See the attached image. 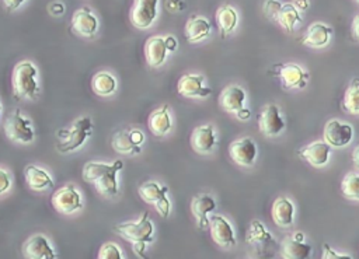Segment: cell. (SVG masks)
<instances>
[{
	"instance_id": "cell-29",
	"label": "cell",
	"mask_w": 359,
	"mask_h": 259,
	"mask_svg": "<svg viewBox=\"0 0 359 259\" xmlns=\"http://www.w3.org/2000/svg\"><path fill=\"white\" fill-rule=\"evenodd\" d=\"M295 206L288 198H278L272 205V220L279 227H290L294 223Z\"/></svg>"
},
{
	"instance_id": "cell-8",
	"label": "cell",
	"mask_w": 359,
	"mask_h": 259,
	"mask_svg": "<svg viewBox=\"0 0 359 259\" xmlns=\"http://www.w3.org/2000/svg\"><path fill=\"white\" fill-rule=\"evenodd\" d=\"M83 205V195L74 183L65 185L52 195V206L62 214H74L79 212Z\"/></svg>"
},
{
	"instance_id": "cell-42",
	"label": "cell",
	"mask_w": 359,
	"mask_h": 259,
	"mask_svg": "<svg viewBox=\"0 0 359 259\" xmlns=\"http://www.w3.org/2000/svg\"><path fill=\"white\" fill-rule=\"evenodd\" d=\"M5 6L8 8L9 12H14L17 10L23 3H25V0H3Z\"/></svg>"
},
{
	"instance_id": "cell-22",
	"label": "cell",
	"mask_w": 359,
	"mask_h": 259,
	"mask_svg": "<svg viewBox=\"0 0 359 259\" xmlns=\"http://www.w3.org/2000/svg\"><path fill=\"white\" fill-rule=\"evenodd\" d=\"M24 177L28 188L32 191L43 192L54 187V179L51 174L39 166H34V164L27 166L24 170Z\"/></svg>"
},
{
	"instance_id": "cell-49",
	"label": "cell",
	"mask_w": 359,
	"mask_h": 259,
	"mask_svg": "<svg viewBox=\"0 0 359 259\" xmlns=\"http://www.w3.org/2000/svg\"><path fill=\"white\" fill-rule=\"evenodd\" d=\"M356 2H358V3H359V0H356Z\"/></svg>"
},
{
	"instance_id": "cell-7",
	"label": "cell",
	"mask_w": 359,
	"mask_h": 259,
	"mask_svg": "<svg viewBox=\"0 0 359 259\" xmlns=\"http://www.w3.org/2000/svg\"><path fill=\"white\" fill-rule=\"evenodd\" d=\"M146 142L145 133L138 128H127L114 133L111 144L113 149L124 156H138Z\"/></svg>"
},
{
	"instance_id": "cell-40",
	"label": "cell",
	"mask_w": 359,
	"mask_h": 259,
	"mask_svg": "<svg viewBox=\"0 0 359 259\" xmlns=\"http://www.w3.org/2000/svg\"><path fill=\"white\" fill-rule=\"evenodd\" d=\"M48 12H50L52 16H55V17H61V16L65 14L66 8H65V5L61 3V2H54L52 5H50Z\"/></svg>"
},
{
	"instance_id": "cell-35",
	"label": "cell",
	"mask_w": 359,
	"mask_h": 259,
	"mask_svg": "<svg viewBox=\"0 0 359 259\" xmlns=\"http://www.w3.org/2000/svg\"><path fill=\"white\" fill-rule=\"evenodd\" d=\"M97 259H125L122 249L116 243H105L98 252Z\"/></svg>"
},
{
	"instance_id": "cell-39",
	"label": "cell",
	"mask_w": 359,
	"mask_h": 259,
	"mask_svg": "<svg viewBox=\"0 0 359 259\" xmlns=\"http://www.w3.org/2000/svg\"><path fill=\"white\" fill-rule=\"evenodd\" d=\"M321 259H352L349 255H344L336 252L329 244H323V255Z\"/></svg>"
},
{
	"instance_id": "cell-9",
	"label": "cell",
	"mask_w": 359,
	"mask_h": 259,
	"mask_svg": "<svg viewBox=\"0 0 359 259\" xmlns=\"http://www.w3.org/2000/svg\"><path fill=\"white\" fill-rule=\"evenodd\" d=\"M271 73L281 79L285 89H305L309 80V73L296 63L275 65Z\"/></svg>"
},
{
	"instance_id": "cell-1",
	"label": "cell",
	"mask_w": 359,
	"mask_h": 259,
	"mask_svg": "<svg viewBox=\"0 0 359 259\" xmlns=\"http://www.w3.org/2000/svg\"><path fill=\"white\" fill-rule=\"evenodd\" d=\"M124 168L122 160H116L111 164L102 161H89L83 167V177L86 181L94 183L96 190L107 196L114 198L120 194L118 174Z\"/></svg>"
},
{
	"instance_id": "cell-48",
	"label": "cell",
	"mask_w": 359,
	"mask_h": 259,
	"mask_svg": "<svg viewBox=\"0 0 359 259\" xmlns=\"http://www.w3.org/2000/svg\"><path fill=\"white\" fill-rule=\"evenodd\" d=\"M2 113H3V105L0 102V115H2Z\"/></svg>"
},
{
	"instance_id": "cell-41",
	"label": "cell",
	"mask_w": 359,
	"mask_h": 259,
	"mask_svg": "<svg viewBox=\"0 0 359 259\" xmlns=\"http://www.w3.org/2000/svg\"><path fill=\"white\" fill-rule=\"evenodd\" d=\"M186 8V3L183 0H168L167 2V9L170 12H183Z\"/></svg>"
},
{
	"instance_id": "cell-25",
	"label": "cell",
	"mask_w": 359,
	"mask_h": 259,
	"mask_svg": "<svg viewBox=\"0 0 359 259\" xmlns=\"http://www.w3.org/2000/svg\"><path fill=\"white\" fill-rule=\"evenodd\" d=\"M186 38L191 44L205 41L212 32V25L208 19L202 16H191L186 24Z\"/></svg>"
},
{
	"instance_id": "cell-18",
	"label": "cell",
	"mask_w": 359,
	"mask_h": 259,
	"mask_svg": "<svg viewBox=\"0 0 359 259\" xmlns=\"http://www.w3.org/2000/svg\"><path fill=\"white\" fill-rule=\"evenodd\" d=\"M330 155L331 146L326 142H313L299 150V156L316 168L325 167L330 160Z\"/></svg>"
},
{
	"instance_id": "cell-38",
	"label": "cell",
	"mask_w": 359,
	"mask_h": 259,
	"mask_svg": "<svg viewBox=\"0 0 359 259\" xmlns=\"http://www.w3.org/2000/svg\"><path fill=\"white\" fill-rule=\"evenodd\" d=\"M155 207H156L157 213H159L163 218L168 217L170 213H171V202H170V199L167 198V195L163 196L162 199H159V201L155 203Z\"/></svg>"
},
{
	"instance_id": "cell-12",
	"label": "cell",
	"mask_w": 359,
	"mask_h": 259,
	"mask_svg": "<svg viewBox=\"0 0 359 259\" xmlns=\"http://www.w3.org/2000/svg\"><path fill=\"white\" fill-rule=\"evenodd\" d=\"M209 230L212 240L219 247L230 248L236 245V234L233 226L226 217L221 214H213L209 218Z\"/></svg>"
},
{
	"instance_id": "cell-43",
	"label": "cell",
	"mask_w": 359,
	"mask_h": 259,
	"mask_svg": "<svg viewBox=\"0 0 359 259\" xmlns=\"http://www.w3.org/2000/svg\"><path fill=\"white\" fill-rule=\"evenodd\" d=\"M166 44H167V48L170 52H174L177 48H178V41L174 35H166Z\"/></svg>"
},
{
	"instance_id": "cell-2",
	"label": "cell",
	"mask_w": 359,
	"mask_h": 259,
	"mask_svg": "<svg viewBox=\"0 0 359 259\" xmlns=\"http://www.w3.org/2000/svg\"><path fill=\"white\" fill-rule=\"evenodd\" d=\"M116 233L133 244V249L142 259H149L146 247L155 240V226L149 218V213H143L136 221H125L114 227Z\"/></svg>"
},
{
	"instance_id": "cell-17",
	"label": "cell",
	"mask_w": 359,
	"mask_h": 259,
	"mask_svg": "<svg viewBox=\"0 0 359 259\" xmlns=\"http://www.w3.org/2000/svg\"><path fill=\"white\" fill-rule=\"evenodd\" d=\"M259 125L260 131L268 137H274L282 133L285 129V121L279 113V108L275 104L264 106L259 118Z\"/></svg>"
},
{
	"instance_id": "cell-23",
	"label": "cell",
	"mask_w": 359,
	"mask_h": 259,
	"mask_svg": "<svg viewBox=\"0 0 359 259\" xmlns=\"http://www.w3.org/2000/svg\"><path fill=\"white\" fill-rule=\"evenodd\" d=\"M217 209V201L210 195L202 194L197 195L191 202V212L197 218V225L199 229L209 227V214Z\"/></svg>"
},
{
	"instance_id": "cell-13",
	"label": "cell",
	"mask_w": 359,
	"mask_h": 259,
	"mask_svg": "<svg viewBox=\"0 0 359 259\" xmlns=\"http://www.w3.org/2000/svg\"><path fill=\"white\" fill-rule=\"evenodd\" d=\"M177 91L186 98H206L212 94V89L205 85V78L198 73H188L180 79Z\"/></svg>"
},
{
	"instance_id": "cell-45",
	"label": "cell",
	"mask_w": 359,
	"mask_h": 259,
	"mask_svg": "<svg viewBox=\"0 0 359 259\" xmlns=\"http://www.w3.org/2000/svg\"><path fill=\"white\" fill-rule=\"evenodd\" d=\"M352 36L355 41H359V14L352 21Z\"/></svg>"
},
{
	"instance_id": "cell-14",
	"label": "cell",
	"mask_w": 359,
	"mask_h": 259,
	"mask_svg": "<svg viewBox=\"0 0 359 259\" xmlns=\"http://www.w3.org/2000/svg\"><path fill=\"white\" fill-rule=\"evenodd\" d=\"M190 143L193 150L198 155H209L213 152L215 147L218 144V136L217 131H215L213 125H201L195 128L191 133Z\"/></svg>"
},
{
	"instance_id": "cell-36",
	"label": "cell",
	"mask_w": 359,
	"mask_h": 259,
	"mask_svg": "<svg viewBox=\"0 0 359 259\" xmlns=\"http://www.w3.org/2000/svg\"><path fill=\"white\" fill-rule=\"evenodd\" d=\"M13 185V177L12 174L6 170L0 167V195H5L12 190Z\"/></svg>"
},
{
	"instance_id": "cell-30",
	"label": "cell",
	"mask_w": 359,
	"mask_h": 259,
	"mask_svg": "<svg viewBox=\"0 0 359 259\" xmlns=\"http://www.w3.org/2000/svg\"><path fill=\"white\" fill-rule=\"evenodd\" d=\"M217 23L221 30L222 38H225V36H228L236 30L239 24V14L232 6L225 5L219 8V10L217 12Z\"/></svg>"
},
{
	"instance_id": "cell-10",
	"label": "cell",
	"mask_w": 359,
	"mask_h": 259,
	"mask_svg": "<svg viewBox=\"0 0 359 259\" xmlns=\"http://www.w3.org/2000/svg\"><path fill=\"white\" fill-rule=\"evenodd\" d=\"M159 16V0H133L131 23L139 30H148Z\"/></svg>"
},
{
	"instance_id": "cell-3",
	"label": "cell",
	"mask_w": 359,
	"mask_h": 259,
	"mask_svg": "<svg viewBox=\"0 0 359 259\" xmlns=\"http://www.w3.org/2000/svg\"><path fill=\"white\" fill-rule=\"evenodd\" d=\"M39 69L32 62H19L13 69L12 85L16 100H35L41 91Z\"/></svg>"
},
{
	"instance_id": "cell-26",
	"label": "cell",
	"mask_w": 359,
	"mask_h": 259,
	"mask_svg": "<svg viewBox=\"0 0 359 259\" xmlns=\"http://www.w3.org/2000/svg\"><path fill=\"white\" fill-rule=\"evenodd\" d=\"M246 98H247V94H246L244 89H241L240 86L232 85V86H228V87L221 93L219 104H221V106L226 111V113L236 114L237 111H240L241 108H244Z\"/></svg>"
},
{
	"instance_id": "cell-46",
	"label": "cell",
	"mask_w": 359,
	"mask_h": 259,
	"mask_svg": "<svg viewBox=\"0 0 359 259\" xmlns=\"http://www.w3.org/2000/svg\"><path fill=\"white\" fill-rule=\"evenodd\" d=\"M294 5L296 6V9L305 12V10L309 9V0H295Z\"/></svg>"
},
{
	"instance_id": "cell-28",
	"label": "cell",
	"mask_w": 359,
	"mask_h": 259,
	"mask_svg": "<svg viewBox=\"0 0 359 259\" xmlns=\"http://www.w3.org/2000/svg\"><path fill=\"white\" fill-rule=\"evenodd\" d=\"M117 89H118L117 78L113 75V73L107 70L96 73L91 79V90L98 97H111L116 94Z\"/></svg>"
},
{
	"instance_id": "cell-37",
	"label": "cell",
	"mask_w": 359,
	"mask_h": 259,
	"mask_svg": "<svg viewBox=\"0 0 359 259\" xmlns=\"http://www.w3.org/2000/svg\"><path fill=\"white\" fill-rule=\"evenodd\" d=\"M282 6L283 5L279 2V0H267V2L264 3V13L267 17L276 20V16L281 12Z\"/></svg>"
},
{
	"instance_id": "cell-34",
	"label": "cell",
	"mask_w": 359,
	"mask_h": 259,
	"mask_svg": "<svg viewBox=\"0 0 359 259\" xmlns=\"http://www.w3.org/2000/svg\"><path fill=\"white\" fill-rule=\"evenodd\" d=\"M341 192L351 201H359V174L349 172L341 182Z\"/></svg>"
},
{
	"instance_id": "cell-47",
	"label": "cell",
	"mask_w": 359,
	"mask_h": 259,
	"mask_svg": "<svg viewBox=\"0 0 359 259\" xmlns=\"http://www.w3.org/2000/svg\"><path fill=\"white\" fill-rule=\"evenodd\" d=\"M352 163L356 168H359V146H356L352 152Z\"/></svg>"
},
{
	"instance_id": "cell-16",
	"label": "cell",
	"mask_w": 359,
	"mask_h": 259,
	"mask_svg": "<svg viewBox=\"0 0 359 259\" xmlns=\"http://www.w3.org/2000/svg\"><path fill=\"white\" fill-rule=\"evenodd\" d=\"M24 256L27 259H56V251L44 234H34L24 244Z\"/></svg>"
},
{
	"instance_id": "cell-44",
	"label": "cell",
	"mask_w": 359,
	"mask_h": 259,
	"mask_svg": "<svg viewBox=\"0 0 359 259\" xmlns=\"http://www.w3.org/2000/svg\"><path fill=\"white\" fill-rule=\"evenodd\" d=\"M236 117H237V120H240V121H248V118L251 117V113H250V109L248 108H241L240 111H237L236 113Z\"/></svg>"
},
{
	"instance_id": "cell-24",
	"label": "cell",
	"mask_w": 359,
	"mask_h": 259,
	"mask_svg": "<svg viewBox=\"0 0 359 259\" xmlns=\"http://www.w3.org/2000/svg\"><path fill=\"white\" fill-rule=\"evenodd\" d=\"M333 36V28L330 25H326L323 23H314L312 24L306 35L302 38V43L312 48H325Z\"/></svg>"
},
{
	"instance_id": "cell-21",
	"label": "cell",
	"mask_w": 359,
	"mask_h": 259,
	"mask_svg": "<svg viewBox=\"0 0 359 259\" xmlns=\"http://www.w3.org/2000/svg\"><path fill=\"white\" fill-rule=\"evenodd\" d=\"M170 51L166 44V38L162 35L151 36L145 45V58L151 67H160L164 65Z\"/></svg>"
},
{
	"instance_id": "cell-20",
	"label": "cell",
	"mask_w": 359,
	"mask_h": 259,
	"mask_svg": "<svg viewBox=\"0 0 359 259\" xmlns=\"http://www.w3.org/2000/svg\"><path fill=\"white\" fill-rule=\"evenodd\" d=\"M148 128L156 137H164L173 129V118L167 104L156 108L148 118Z\"/></svg>"
},
{
	"instance_id": "cell-27",
	"label": "cell",
	"mask_w": 359,
	"mask_h": 259,
	"mask_svg": "<svg viewBox=\"0 0 359 259\" xmlns=\"http://www.w3.org/2000/svg\"><path fill=\"white\" fill-rule=\"evenodd\" d=\"M279 252L283 259H310L312 245L295 237H286L279 245Z\"/></svg>"
},
{
	"instance_id": "cell-15",
	"label": "cell",
	"mask_w": 359,
	"mask_h": 259,
	"mask_svg": "<svg viewBox=\"0 0 359 259\" xmlns=\"http://www.w3.org/2000/svg\"><path fill=\"white\" fill-rule=\"evenodd\" d=\"M353 139V128L338 120H331L325 126V142L336 149H342Z\"/></svg>"
},
{
	"instance_id": "cell-11",
	"label": "cell",
	"mask_w": 359,
	"mask_h": 259,
	"mask_svg": "<svg viewBox=\"0 0 359 259\" xmlns=\"http://www.w3.org/2000/svg\"><path fill=\"white\" fill-rule=\"evenodd\" d=\"M229 155L230 159L240 167H251L254 164L257 156H259V149L256 142L251 137H243L235 140L229 146Z\"/></svg>"
},
{
	"instance_id": "cell-32",
	"label": "cell",
	"mask_w": 359,
	"mask_h": 259,
	"mask_svg": "<svg viewBox=\"0 0 359 259\" xmlns=\"http://www.w3.org/2000/svg\"><path fill=\"white\" fill-rule=\"evenodd\" d=\"M276 21L288 32H292L298 24L302 23V17L295 5L286 3L282 6L281 12L276 16Z\"/></svg>"
},
{
	"instance_id": "cell-31",
	"label": "cell",
	"mask_w": 359,
	"mask_h": 259,
	"mask_svg": "<svg viewBox=\"0 0 359 259\" xmlns=\"http://www.w3.org/2000/svg\"><path fill=\"white\" fill-rule=\"evenodd\" d=\"M167 194H168V187H166V185H160L156 181H148L139 187L140 198L151 205H155L159 199H162Z\"/></svg>"
},
{
	"instance_id": "cell-4",
	"label": "cell",
	"mask_w": 359,
	"mask_h": 259,
	"mask_svg": "<svg viewBox=\"0 0 359 259\" xmlns=\"http://www.w3.org/2000/svg\"><path fill=\"white\" fill-rule=\"evenodd\" d=\"M93 135V121L90 117H80L66 129L58 132L56 150L62 155L74 153L87 143Z\"/></svg>"
},
{
	"instance_id": "cell-5",
	"label": "cell",
	"mask_w": 359,
	"mask_h": 259,
	"mask_svg": "<svg viewBox=\"0 0 359 259\" xmlns=\"http://www.w3.org/2000/svg\"><path fill=\"white\" fill-rule=\"evenodd\" d=\"M247 243L254 248L257 259H272L279 251L278 243L259 220L251 221L247 233Z\"/></svg>"
},
{
	"instance_id": "cell-6",
	"label": "cell",
	"mask_w": 359,
	"mask_h": 259,
	"mask_svg": "<svg viewBox=\"0 0 359 259\" xmlns=\"http://www.w3.org/2000/svg\"><path fill=\"white\" fill-rule=\"evenodd\" d=\"M6 136L19 144H30L35 139V131L32 122L17 108L8 117L5 122Z\"/></svg>"
},
{
	"instance_id": "cell-19",
	"label": "cell",
	"mask_w": 359,
	"mask_h": 259,
	"mask_svg": "<svg viewBox=\"0 0 359 259\" xmlns=\"http://www.w3.org/2000/svg\"><path fill=\"white\" fill-rule=\"evenodd\" d=\"M98 19L89 8H82L72 17V30L82 36H93L98 31Z\"/></svg>"
},
{
	"instance_id": "cell-33",
	"label": "cell",
	"mask_w": 359,
	"mask_h": 259,
	"mask_svg": "<svg viewBox=\"0 0 359 259\" xmlns=\"http://www.w3.org/2000/svg\"><path fill=\"white\" fill-rule=\"evenodd\" d=\"M342 108L345 113L352 115H359V80H353L351 87L347 90Z\"/></svg>"
}]
</instances>
